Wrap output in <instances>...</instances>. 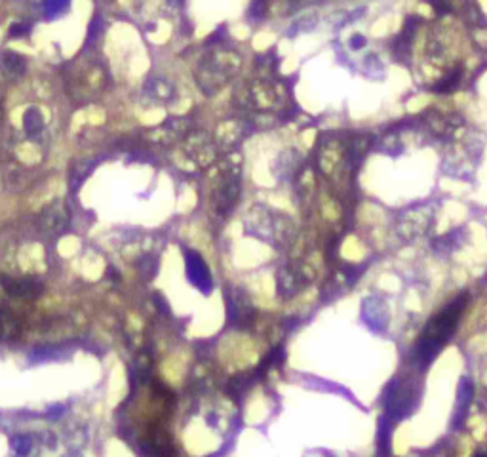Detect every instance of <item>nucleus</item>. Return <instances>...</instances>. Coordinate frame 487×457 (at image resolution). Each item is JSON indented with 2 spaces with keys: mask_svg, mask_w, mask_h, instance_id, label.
<instances>
[{
  "mask_svg": "<svg viewBox=\"0 0 487 457\" xmlns=\"http://www.w3.org/2000/svg\"><path fill=\"white\" fill-rule=\"evenodd\" d=\"M466 307V296H459V298L451 301L445 308H442L436 316L430 318V322L424 326L422 337L419 341V356H434L436 352L444 347L447 341L451 339L455 333L457 326H459V318L461 312Z\"/></svg>",
  "mask_w": 487,
  "mask_h": 457,
  "instance_id": "f257e3e1",
  "label": "nucleus"
},
{
  "mask_svg": "<svg viewBox=\"0 0 487 457\" xmlns=\"http://www.w3.org/2000/svg\"><path fill=\"white\" fill-rule=\"evenodd\" d=\"M69 225H71V215H69V210L63 202L50 204L38 215V229L44 234L61 236V234L67 233Z\"/></svg>",
  "mask_w": 487,
  "mask_h": 457,
  "instance_id": "f03ea898",
  "label": "nucleus"
},
{
  "mask_svg": "<svg viewBox=\"0 0 487 457\" xmlns=\"http://www.w3.org/2000/svg\"><path fill=\"white\" fill-rule=\"evenodd\" d=\"M0 284L6 290V294L17 299H36L44 290L42 284L34 278H13L0 275Z\"/></svg>",
  "mask_w": 487,
  "mask_h": 457,
  "instance_id": "7ed1b4c3",
  "label": "nucleus"
},
{
  "mask_svg": "<svg viewBox=\"0 0 487 457\" xmlns=\"http://www.w3.org/2000/svg\"><path fill=\"white\" fill-rule=\"evenodd\" d=\"M0 73L8 80H19L27 73V59L21 53L6 50L0 53Z\"/></svg>",
  "mask_w": 487,
  "mask_h": 457,
  "instance_id": "20e7f679",
  "label": "nucleus"
},
{
  "mask_svg": "<svg viewBox=\"0 0 487 457\" xmlns=\"http://www.w3.org/2000/svg\"><path fill=\"white\" fill-rule=\"evenodd\" d=\"M187 265H189V278L193 280V284L200 286L204 292H206V286H204V284H207V288H209V273H207V267L204 265V261L200 259V255L191 254L189 255Z\"/></svg>",
  "mask_w": 487,
  "mask_h": 457,
  "instance_id": "39448f33",
  "label": "nucleus"
},
{
  "mask_svg": "<svg viewBox=\"0 0 487 457\" xmlns=\"http://www.w3.org/2000/svg\"><path fill=\"white\" fill-rule=\"evenodd\" d=\"M19 333H21V320L11 310H2L0 312V337L2 339H13Z\"/></svg>",
  "mask_w": 487,
  "mask_h": 457,
  "instance_id": "423d86ee",
  "label": "nucleus"
},
{
  "mask_svg": "<svg viewBox=\"0 0 487 457\" xmlns=\"http://www.w3.org/2000/svg\"><path fill=\"white\" fill-rule=\"evenodd\" d=\"M23 126L27 130L29 136H38L40 132L44 130V117L42 113L36 109V107H31L25 111V117H23Z\"/></svg>",
  "mask_w": 487,
  "mask_h": 457,
  "instance_id": "0eeeda50",
  "label": "nucleus"
},
{
  "mask_svg": "<svg viewBox=\"0 0 487 457\" xmlns=\"http://www.w3.org/2000/svg\"><path fill=\"white\" fill-rule=\"evenodd\" d=\"M459 82H461V71H455V73H451L447 78H444L442 82H438L432 90L434 92H438V94H447V92H453L455 88L459 86Z\"/></svg>",
  "mask_w": 487,
  "mask_h": 457,
  "instance_id": "6e6552de",
  "label": "nucleus"
},
{
  "mask_svg": "<svg viewBox=\"0 0 487 457\" xmlns=\"http://www.w3.org/2000/svg\"><path fill=\"white\" fill-rule=\"evenodd\" d=\"M13 448L17 450L19 456H25L31 450V442H29L27 436H17V438H13Z\"/></svg>",
  "mask_w": 487,
  "mask_h": 457,
  "instance_id": "1a4fd4ad",
  "label": "nucleus"
},
{
  "mask_svg": "<svg viewBox=\"0 0 487 457\" xmlns=\"http://www.w3.org/2000/svg\"><path fill=\"white\" fill-rule=\"evenodd\" d=\"M29 31H31V25H29V23H13V25L10 27V34L11 36H15V38L25 36Z\"/></svg>",
  "mask_w": 487,
  "mask_h": 457,
  "instance_id": "9d476101",
  "label": "nucleus"
},
{
  "mask_svg": "<svg viewBox=\"0 0 487 457\" xmlns=\"http://www.w3.org/2000/svg\"><path fill=\"white\" fill-rule=\"evenodd\" d=\"M61 6H67V4H63V0H46V11H61Z\"/></svg>",
  "mask_w": 487,
  "mask_h": 457,
  "instance_id": "9b49d317",
  "label": "nucleus"
},
{
  "mask_svg": "<svg viewBox=\"0 0 487 457\" xmlns=\"http://www.w3.org/2000/svg\"><path fill=\"white\" fill-rule=\"evenodd\" d=\"M4 124V107L0 105V126Z\"/></svg>",
  "mask_w": 487,
  "mask_h": 457,
  "instance_id": "f8f14e48",
  "label": "nucleus"
}]
</instances>
